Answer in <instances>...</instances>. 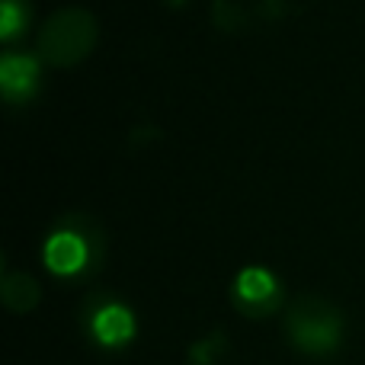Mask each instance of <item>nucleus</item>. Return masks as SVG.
Instances as JSON below:
<instances>
[{"mask_svg":"<svg viewBox=\"0 0 365 365\" xmlns=\"http://www.w3.org/2000/svg\"><path fill=\"white\" fill-rule=\"evenodd\" d=\"M103 253H106L103 221L87 212H68L45 234L42 263L51 276L77 279V276H90V272L100 269Z\"/></svg>","mask_w":365,"mask_h":365,"instance_id":"nucleus-1","label":"nucleus"},{"mask_svg":"<svg viewBox=\"0 0 365 365\" xmlns=\"http://www.w3.org/2000/svg\"><path fill=\"white\" fill-rule=\"evenodd\" d=\"M285 336L304 356H334L346 340V317L330 298L298 295L285 308Z\"/></svg>","mask_w":365,"mask_h":365,"instance_id":"nucleus-2","label":"nucleus"},{"mask_svg":"<svg viewBox=\"0 0 365 365\" xmlns=\"http://www.w3.org/2000/svg\"><path fill=\"white\" fill-rule=\"evenodd\" d=\"M96 38L100 23L87 6H61L38 26L36 55L51 68H71L93 51Z\"/></svg>","mask_w":365,"mask_h":365,"instance_id":"nucleus-3","label":"nucleus"},{"mask_svg":"<svg viewBox=\"0 0 365 365\" xmlns=\"http://www.w3.org/2000/svg\"><path fill=\"white\" fill-rule=\"evenodd\" d=\"M77 321H81L87 340L100 349H109V353L125 349L138 336L135 311L119 295H113V292H93V295L83 298Z\"/></svg>","mask_w":365,"mask_h":365,"instance_id":"nucleus-4","label":"nucleus"},{"mask_svg":"<svg viewBox=\"0 0 365 365\" xmlns=\"http://www.w3.org/2000/svg\"><path fill=\"white\" fill-rule=\"evenodd\" d=\"M231 304L240 311L244 317H269L282 308V282L269 266L250 263L244 269H237V276L231 279Z\"/></svg>","mask_w":365,"mask_h":365,"instance_id":"nucleus-5","label":"nucleus"},{"mask_svg":"<svg viewBox=\"0 0 365 365\" xmlns=\"http://www.w3.org/2000/svg\"><path fill=\"white\" fill-rule=\"evenodd\" d=\"M42 87V58L6 45L0 55V90L6 103H29Z\"/></svg>","mask_w":365,"mask_h":365,"instance_id":"nucleus-6","label":"nucleus"},{"mask_svg":"<svg viewBox=\"0 0 365 365\" xmlns=\"http://www.w3.org/2000/svg\"><path fill=\"white\" fill-rule=\"evenodd\" d=\"M38 295H42V289H38V282L29 272L4 269V276H0V298H4V304L10 311H16V314L32 311L38 304Z\"/></svg>","mask_w":365,"mask_h":365,"instance_id":"nucleus-7","label":"nucleus"},{"mask_svg":"<svg viewBox=\"0 0 365 365\" xmlns=\"http://www.w3.org/2000/svg\"><path fill=\"white\" fill-rule=\"evenodd\" d=\"M32 16L29 0H0V38L13 42Z\"/></svg>","mask_w":365,"mask_h":365,"instance_id":"nucleus-8","label":"nucleus"},{"mask_svg":"<svg viewBox=\"0 0 365 365\" xmlns=\"http://www.w3.org/2000/svg\"><path fill=\"white\" fill-rule=\"evenodd\" d=\"M225 353H227L225 330H212L208 336L192 343V349H189V365H218L225 359Z\"/></svg>","mask_w":365,"mask_h":365,"instance_id":"nucleus-9","label":"nucleus"}]
</instances>
